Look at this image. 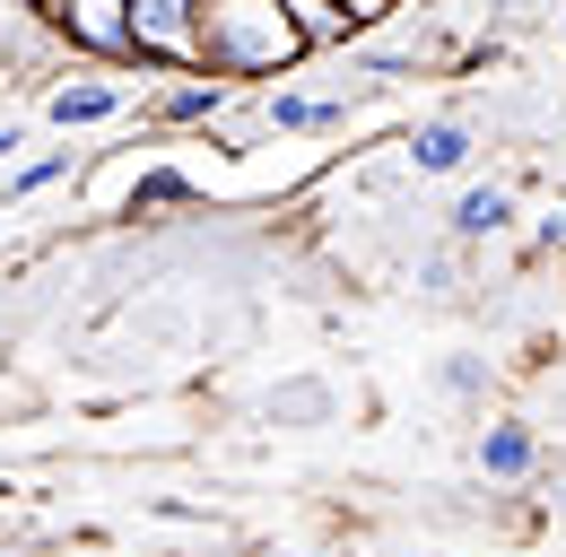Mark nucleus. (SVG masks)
<instances>
[{"label": "nucleus", "instance_id": "0eeeda50", "mask_svg": "<svg viewBox=\"0 0 566 557\" xmlns=\"http://www.w3.org/2000/svg\"><path fill=\"white\" fill-rule=\"evenodd\" d=\"M444 227H453V244H496V235H514V192L505 183H471L444 209Z\"/></svg>", "mask_w": 566, "mask_h": 557}, {"label": "nucleus", "instance_id": "f8f14e48", "mask_svg": "<svg viewBox=\"0 0 566 557\" xmlns=\"http://www.w3.org/2000/svg\"><path fill=\"white\" fill-rule=\"evenodd\" d=\"M271 418H280V427H323V418H332V383H314V375H305V383H280V392H271Z\"/></svg>", "mask_w": 566, "mask_h": 557}, {"label": "nucleus", "instance_id": "39448f33", "mask_svg": "<svg viewBox=\"0 0 566 557\" xmlns=\"http://www.w3.org/2000/svg\"><path fill=\"white\" fill-rule=\"evenodd\" d=\"M235 105V87H218V78H201V70H184V78H157L140 105L148 132H210L218 114Z\"/></svg>", "mask_w": 566, "mask_h": 557}, {"label": "nucleus", "instance_id": "9d476101", "mask_svg": "<svg viewBox=\"0 0 566 557\" xmlns=\"http://www.w3.org/2000/svg\"><path fill=\"white\" fill-rule=\"evenodd\" d=\"M349 105L340 96H305V87H271L262 96V132H340Z\"/></svg>", "mask_w": 566, "mask_h": 557}, {"label": "nucleus", "instance_id": "4468645a", "mask_svg": "<svg viewBox=\"0 0 566 557\" xmlns=\"http://www.w3.org/2000/svg\"><path fill=\"white\" fill-rule=\"evenodd\" d=\"M436 383H444L453 401H480V392H489V357H471V348H462V357H444V366H436Z\"/></svg>", "mask_w": 566, "mask_h": 557}, {"label": "nucleus", "instance_id": "ddd939ff", "mask_svg": "<svg viewBox=\"0 0 566 557\" xmlns=\"http://www.w3.org/2000/svg\"><path fill=\"white\" fill-rule=\"evenodd\" d=\"M62 175H71V148H53V157H35V166H18V175L0 183V201L18 209V201H35V192H53Z\"/></svg>", "mask_w": 566, "mask_h": 557}, {"label": "nucleus", "instance_id": "9b49d317", "mask_svg": "<svg viewBox=\"0 0 566 557\" xmlns=\"http://www.w3.org/2000/svg\"><path fill=\"white\" fill-rule=\"evenodd\" d=\"M192 201H201V183H192L184 166H140V175H132L123 218H157V209H192Z\"/></svg>", "mask_w": 566, "mask_h": 557}, {"label": "nucleus", "instance_id": "423d86ee", "mask_svg": "<svg viewBox=\"0 0 566 557\" xmlns=\"http://www.w3.org/2000/svg\"><path fill=\"white\" fill-rule=\"evenodd\" d=\"M401 157H410V175L444 183V175H471V157H480V132H471L462 114H436V123H419V132L401 139Z\"/></svg>", "mask_w": 566, "mask_h": 557}, {"label": "nucleus", "instance_id": "f257e3e1", "mask_svg": "<svg viewBox=\"0 0 566 557\" xmlns=\"http://www.w3.org/2000/svg\"><path fill=\"white\" fill-rule=\"evenodd\" d=\"M305 62V35L287 27L280 0H201V78L262 87Z\"/></svg>", "mask_w": 566, "mask_h": 557}, {"label": "nucleus", "instance_id": "1a4fd4ad", "mask_svg": "<svg viewBox=\"0 0 566 557\" xmlns=\"http://www.w3.org/2000/svg\"><path fill=\"white\" fill-rule=\"evenodd\" d=\"M480 471H489V480H532V471H541V435H532L523 418H489V427H480Z\"/></svg>", "mask_w": 566, "mask_h": 557}, {"label": "nucleus", "instance_id": "2eb2a0df", "mask_svg": "<svg viewBox=\"0 0 566 557\" xmlns=\"http://www.w3.org/2000/svg\"><path fill=\"white\" fill-rule=\"evenodd\" d=\"M340 9H357V18H375V27H384V18L401 9V0H340Z\"/></svg>", "mask_w": 566, "mask_h": 557}, {"label": "nucleus", "instance_id": "dca6fc26", "mask_svg": "<svg viewBox=\"0 0 566 557\" xmlns=\"http://www.w3.org/2000/svg\"><path fill=\"white\" fill-rule=\"evenodd\" d=\"M18 148H27V123H9V114H0V157H18Z\"/></svg>", "mask_w": 566, "mask_h": 557}, {"label": "nucleus", "instance_id": "f3484780", "mask_svg": "<svg viewBox=\"0 0 566 557\" xmlns=\"http://www.w3.org/2000/svg\"><path fill=\"white\" fill-rule=\"evenodd\" d=\"M558 44H566V9H558Z\"/></svg>", "mask_w": 566, "mask_h": 557}, {"label": "nucleus", "instance_id": "6e6552de", "mask_svg": "<svg viewBox=\"0 0 566 557\" xmlns=\"http://www.w3.org/2000/svg\"><path fill=\"white\" fill-rule=\"evenodd\" d=\"M287 27L305 35V53H340V44H357L375 18H357V9H340V0H280Z\"/></svg>", "mask_w": 566, "mask_h": 557}, {"label": "nucleus", "instance_id": "7ed1b4c3", "mask_svg": "<svg viewBox=\"0 0 566 557\" xmlns=\"http://www.w3.org/2000/svg\"><path fill=\"white\" fill-rule=\"evenodd\" d=\"M132 44H140V78L201 70V0H132Z\"/></svg>", "mask_w": 566, "mask_h": 557}, {"label": "nucleus", "instance_id": "f03ea898", "mask_svg": "<svg viewBox=\"0 0 566 557\" xmlns=\"http://www.w3.org/2000/svg\"><path fill=\"white\" fill-rule=\"evenodd\" d=\"M44 27L62 35V53H78V62L96 70H140V44H132V0H53L44 9Z\"/></svg>", "mask_w": 566, "mask_h": 557}, {"label": "nucleus", "instance_id": "20e7f679", "mask_svg": "<svg viewBox=\"0 0 566 557\" xmlns=\"http://www.w3.org/2000/svg\"><path fill=\"white\" fill-rule=\"evenodd\" d=\"M123 114H132V78H114V70H87V78H53V87H44V123H53V132L123 123Z\"/></svg>", "mask_w": 566, "mask_h": 557}, {"label": "nucleus", "instance_id": "a211bd4d", "mask_svg": "<svg viewBox=\"0 0 566 557\" xmlns=\"http://www.w3.org/2000/svg\"><path fill=\"white\" fill-rule=\"evenodd\" d=\"M558 209H566V175H558Z\"/></svg>", "mask_w": 566, "mask_h": 557}]
</instances>
